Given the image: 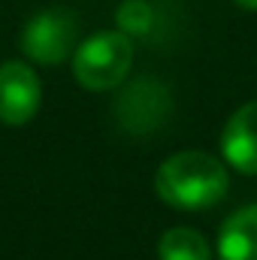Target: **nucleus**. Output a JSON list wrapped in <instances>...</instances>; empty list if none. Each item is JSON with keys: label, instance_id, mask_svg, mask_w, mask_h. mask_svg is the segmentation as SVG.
<instances>
[{"label": "nucleus", "instance_id": "nucleus-1", "mask_svg": "<svg viewBox=\"0 0 257 260\" xmlns=\"http://www.w3.org/2000/svg\"><path fill=\"white\" fill-rule=\"evenodd\" d=\"M230 188V170L224 160H218L209 151H176L170 154L154 176V191L157 197L185 212H200L218 206Z\"/></svg>", "mask_w": 257, "mask_h": 260}, {"label": "nucleus", "instance_id": "nucleus-2", "mask_svg": "<svg viewBox=\"0 0 257 260\" xmlns=\"http://www.w3.org/2000/svg\"><path fill=\"white\" fill-rule=\"evenodd\" d=\"M133 67V40L124 30H97L79 43L73 55V76L88 91H112Z\"/></svg>", "mask_w": 257, "mask_h": 260}, {"label": "nucleus", "instance_id": "nucleus-3", "mask_svg": "<svg viewBox=\"0 0 257 260\" xmlns=\"http://www.w3.org/2000/svg\"><path fill=\"white\" fill-rule=\"evenodd\" d=\"M76 34H79L76 30V18L67 9H58V6L43 9L21 30V52L34 64L55 67L73 55Z\"/></svg>", "mask_w": 257, "mask_h": 260}, {"label": "nucleus", "instance_id": "nucleus-4", "mask_svg": "<svg viewBox=\"0 0 257 260\" xmlns=\"http://www.w3.org/2000/svg\"><path fill=\"white\" fill-rule=\"evenodd\" d=\"M43 100L40 79L34 67L24 61H6L0 64V121L9 127L27 124Z\"/></svg>", "mask_w": 257, "mask_h": 260}, {"label": "nucleus", "instance_id": "nucleus-5", "mask_svg": "<svg viewBox=\"0 0 257 260\" xmlns=\"http://www.w3.org/2000/svg\"><path fill=\"white\" fill-rule=\"evenodd\" d=\"M221 151L236 173L257 176V100L239 106L227 118L221 133Z\"/></svg>", "mask_w": 257, "mask_h": 260}, {"label": "nucleus", "instance_id": "nucleus-6", "mask_svg": "<svg viewBox=\"0 0 257 260\" xmlns=\"http://www.w3.org/2000/svg\"><path fill=\"white\" fill-rule=\"evenodd\" d=\"M221 260H257V203L233 212L218 233Z\"/></svg>", "mask_w": 257, "mask_h": 260}, {"label": "nucleus", "instance_id": "nucleus-7", "mask_svg": "<svg viewBox=\"0 0 257 260\" xmlns=\"http://www.w3.org/2000/svg\"><path fill=\"white\" fill-rule=\"evenodd\" d=\"M157 260H212V248L191 227H170L157 242Z\"/></svg>", "mask_w": 257, "mask_h": 260}, {"label": "nucleus", "instance_id": "nucleus-8", "mask_svg": "<svg viewBox=\"0 0 257 260\" xmlns=\"http://www.w3.org/2000/svg\"><path fill=\"white\" fill-rule=\"evenodd\" d=\"M151 18L154 12L145 0H124L118 9V27L124 34H145L151 27Z\"/></svg>", "mask_w": 257, "mask_h": 260}, {"label": "nucleus", "instance_id": "nucleus-9", "mask_svg": "<svg viewBox=\"0 0 257 260\" xmlns=\"http://www.w3.org/2000/svg\"><path fill=\"white\" fill-rule=\"evenodd\" d=\"M242 9H248V12H257V0H236Z\"/></svg>", "mask_w": 257, "mask_h": 260}]
</instances>
